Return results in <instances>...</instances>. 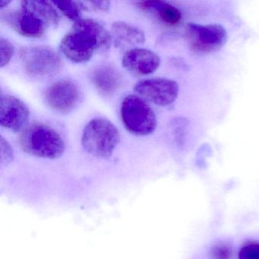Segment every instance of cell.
I'll list each match as a JSON object with an SVG mask.
<instances>
[{
    "label": "cell",
    "instance_id": "cell-1",
    "mask_svg": "<svg viewBox=\"0 0 259 259\" xmlns=\"http://www.w3.org/2000/svg\"><path fill=\"white\" fill-rule=\"evenodd\" d=\"M111 34L96 21L81 19L74 23L72 30L60 43L62 52L71 61H89L95 51H107L111 45Z\"/></svg>",
    "mask_w": 259,
    "mask_h": 259
},
{
    "label": "cell",
    "instance_id": "cell-2",
    "mask_svg": "<svg viewBox=\"0 0 259 259\" xmlns=\"http://www.w3.org/2000/svg\"><path fill=\"white\" fill-rule=\"evenodd\" d=\"M19 142L27 154L43 158H59L65 151L61 136L54 128L44 124L25 127L19 136Z\"/></svg>",
    "mask_w": 259,
    "mask_h": 259
},
{
    "label": "cell",
    "instance_id": "cell-3",
    "mask_svg": "<svg viewBox=\"0 0 259 259\" xmlns=\"http://www.w3.org/2000/svg\"><path fill=\"white\" fill-rule=\"evenodd\" d=\"M120 142L119 130L103 118L92 119L84 127L81 144L86 151L101 158L110 157Z\"/></svg>",
    "mask_w": 259,
    "mask_h": 259
},
{
    "label": "cell",
    "instance_id": "cell-4",
    "mask_svg": "<svg viewBox=\"0 0 259 259\" xmlns=\"http://www.w3.org/2000/svg\"><path fill=\"white\" fill-rule=\"evenodd\" d=\"M121 118L128 131L136 136H148L157 127V117L151 107L139 97L128 95L121 105Z\"/></svg>",
    "mask_w": 259,
    "mask_h": 259
},
{
    "label": "cell",
    "instance_id": "cell-5",
    "mask_svg": "<svg viewBox=\"0 0 259 259\" xmlns=\"http://www.w3.org/2000/svg\"><path fill=\"white\" fill-rule=\"evenodd\" d=\"M25 72L32 76H47L60 70L61 59L52 48L46 46L28 47L20 51Z\"/></svg>",
    "mask_w": 259,
    "mask_h": 259
},
{
    "label": "cell",
    "instance_id": "cell-6",
    "mask_svg": "<svg viewBox=\"0 0 259 259\" xmlns=\"http://www.w3.org/2000/svg\"><path fill=\"white\" fill-rule=\"evenodd\" d=\"M186 34L191 49L198 54H208L221 49L227 40L225 28L219 24L202 25L189 23Z\"/></svg>",
    "mask_w": 259,
    "mask_h": 259
},
{
    "label": "cell",
    "instance_id": "cell-7",
    "mask_svg": "<svg viewBox=\"0 0 259 259\" xmlns=\"http://www.w3.org/2000/svg\"><path fill=\"white\" fill-rule=\"evenodd\" d=\"M134 90L150 102L160 107H166L175 102L180 87L174 80L153 78L136 83Z\"/></svg>",
    "mask_w": 259,
    "mask_h": 259
},
{
    "label": "cell",
    "instance_id": "cell-8",
    "mask_svg": "<svg viewBox=\"0 0 259 259\" xmlns=\"http://www.w3.org/2000/svg\"><path fill=\"white\" fill-rule=\"evenodd\" d=\"M45 98L50 108L58 113H68L79 104L81 94L75 83L62 80L48 88Z\"/></svg>",
    "mask_w": 259,
    "mask_h": 259
},
{
    "label": "cell",
    "instance_id": "cell-9",
    "mask_svg": "<svg viewBox=\"0 0 259 259\" xmlns=\"http://www.w3.org/2000/svg\"><path fill=\"white\" fill-rule=\"evenodd\" d=\"M2 19L15 31L25 37H40L49 28L46 22L27 9L8 11L2 15Z\"/></svg>",
    "mask_w": 259,
    "mask_h": 259
},
{
    "label": "cell",
    "instance_id": "cell-10",
    "mask_svg": "<svg viewBox=\"0 0 259 259\" xmlns=\"http://www.w3.org/2000/svg\"><path fill=\"white\" fill-rule=\"evenodd\" d=\"M29 119L27 106L16 97L2 95L0 98V124L14 132L25 128Z\"/></svg>",
    "mask_w": 259,
    "mask_h": 259
},
{
    "label": "cell",
    "instance_id": "cell-11",
    "mask_svg": "<svg viewBox=\"0 0 259 259\" xmlns=\"http://www.w3.org/2000/svg\"><path fill=\"white\" fill-rule=\"evenodd\" d=\"M160 59L154 51L144 48L128 50L122 57V66L135 75H147L155 72Z\"/></svg>",
    "mask_w": 259,
    "mask_h": 259
},
{
    "label": "cell",
    "instance_id": "cell-12",
    "mask_svg": "<svg viewBox=\"0 0 259 259\" xmlns=\"http://www.w3.org/2000/svg\"><path fill=\"white\" fill-rule=\"evenodd\" d=\"M111 37L115 46L119 49L131 50L145 40L142 30L125 22H116L112 25Z\"/></svg>",
    "mask_w": 259,
    "mask_h": 259
},
{
    "label": "cell",
    "instance_id": "cell-13",
    "mask_svg": "<svg viewBox=\"0 0 259 259\" xmlns=\"http://www.w3.org/2000/svg\"><path fill=\"white\" fill-rule=\"evenodd\" d=\"M91 80L95 87L107 96L117 92L122 84V77L115 68L102 66L96 68L91 74Z\"/></svg>",
    "mask_w": 259,
    "mask_h": 259
},
{
    "label": "cell",
    "instance_id": "cell-14",
    "mask_svg": "<svg viewBox=\"0 0 259 259\" xmlns=\"http://www.w3.org/2000/svg\"><path fill=\"white\" fill-rule=\"evenodd\" d=\"M139 6L145 10L155 12L160 20L167 25H176L181 21L182 14L180 10L164 1H145L139 3Z\"/></svg>",
    "mask_w": 259,
    "mask_h": 259
},
{
    "label": "cell",
    "instance_id": "cell-15",
    "mask_svg": "<svg viewBox=\"0 0 259 259\" xmlns=\"http://www.w3.org/2000/svg\"><path fill=\"white\" fill-rule=\"evenodd\" d=\"M21 7L35 13L49 27L56 26L60 22V16L51 3L43 0H28L22 1Z\"/></svg>",
    "mask_w": 259,
    "mask_h": 259
},
{
    "label": "cell",
    "instance_id": "cell-16",
    "mask_svg": "<svg viewBox=\"0 0 259 259\" xmlns=\"http://www.w3.org/2000/svg\"><path fill=\"white\" fill-rule=\"evenodd\" d=\"M52 4L57 7L66 17L76 22L81 19V9L78 2L72 1H54Z\"/></svg>",
    "mask_w": 259,
    "mask_h": 259
},
{
    "label": "cell",
    "instance_id": "cell-17",
    "mask_svg": "<svg viewBox=\"0 0 259 259\" xmlns=\"http://www.w3.org/2000/svg\"><path fill=\"white\" fill-rule=\"evenodd\" d=\"M14 53L15 48L13 44L7 39L1 37L0 38V66L1 67L7 66L10 63Z\"/></svg>",
    "mask_w": 259,
    "mask_h": 259
},
{
    "label": "cell",
    "instance_id": "cell-18",
    "mask_svg": "<svg viewBox=\"0 0 259 259\" xmlns=\"http://www.w3.org/2000/svg\"><path fill=\"white\" fill-rule=\"evenodd\" d=\"M239 259H259V242H249L241 247Z\"/></svg>",
    "mask_w": 259,
    "mask_h": 259
},
{
    "label": "cell",
    "instance_id": "cell-19",
    "mask_svg": "<svg viewBox=\"0 0 259 259\" xmlns=\"http://www.w3.org/2000/svg\"><path fill=\"white\" fill-rule=\"evenodd\" d=\"M0 158L2 164H8L13 160V148L4 136L0 138Z\"/></svg>",
    "mask_w": 259,
    "mask_h": 259
},
{
    "label": "cell",
    "instance_id": "cell-20",
    "mask_svg": "<svg viewBox=\"0 0 259 259\" xmlns=\"http://www.w3.org/2000/svg\"><path fill=\"white\" fill-rule=\"evenodd\" d=\"M211 254L214 259H231L233 251L228 245L221 243L213 247Z\"/></svg>",
    "mask_w": 259,
    "mask_h": 259
},
{
    "label": "cell",
    "instance_id": "cell-21",
    "mask_svg": "<svg viewBox=\"0 0 259 259\" xmlns=\"http://www.w3.org/2000/svg\"><path fill=\"white\" fill-rule=\"evenodd\" d=\"M81 9H93V10L107 11L110 9V2L109 1H92V2H79Z\"/></svg>",
    "mask_w": 259,
    "mask_h": 259
},
{
    "label": "cell",
    "instance_id": "cell-22",
    "mask_svg": "<svg viewBox=\"0 0 259 259\" xmlns=\"http://www.w3.org/2000/svg\"><path fill=\"white\" fill-rule=\"evenodd\" d=\"M10 4V1H9V0H0V9L7 7Z\"/></svg>",
    "mask_w": 259,
    "mask_h": 259
}]
</instances>
